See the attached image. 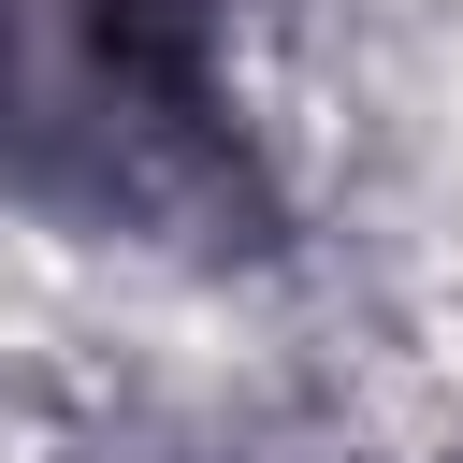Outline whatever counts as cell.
Returning a JSON list of instances; mask_svg holds the SVG:
<instances>
[{"label": "cell", "mask_w": 463, "mask_h": 463, "mask_svg": "<svg viewBox=\"0 0 463 463\" xmlns=\"http://www.w3.org/2000/svg\"><path fill=\"white\" fill-rule=\"evenodd\" d=\"M0 116H14V14H0Z\"/></svg>", "instance_id": "1"}]
</instances>
